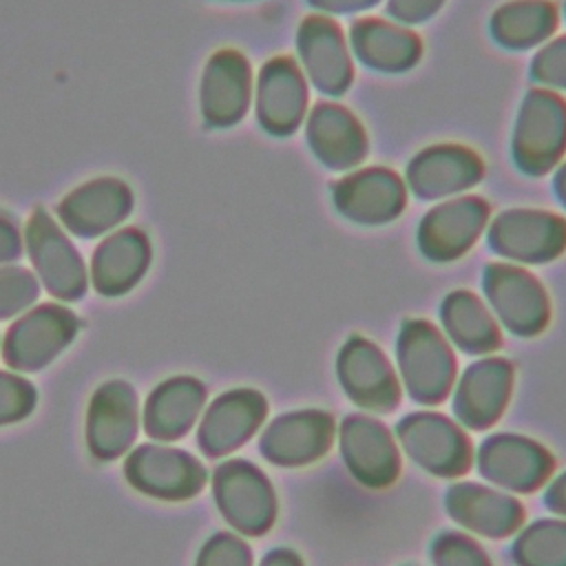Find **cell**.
Returning <instances> with one entry per match:
<instances>
[{
  "label": "cell",
  "instance_id": "cell-28",
  "mask_svg": "<svg viewBox=\"0 0 566 566\" xmlns=\"http://www.w3.org/2000/svg\"><path fill=\"white\" fill-rule=\"evenodd\" d=\"M447 336L469 354H489L500 347V327L489 307L471 292H451L440 310Z\"/></svg>",
  "mask_w": 566,
  "mask_h": 566
},
{
  "label": "cell",
  "instance_id": "cell-4",
  "mask_svg": "<svg viewBox=\"0 0 566 566\" xmlns=\"http://www.w3.org/2000/svg\"><path fill=\"white\" fill-rule=\"evenodd\" d=\"M212 493L221 515L239 533L261 535L276 517L274 489L248 460L221 462L212 473Z\"/></svg>",
  "mask_w": 566,
  "mask_h": 566
},
{
  "label": "cell",
  "instance_id": "cell-23",
  "mask_svg": "<svg viewBox=\"0 0 566 566\" xmlns=\"http://www.w3.org/2000/svg\"><path fill=\"white\" fill-rule=\"evenodd\" d=\"M336 208L358 223H382L405 206L402 181L385 170L369 168L340 179L334 188Z\"/></svg>",
  "mask_w": 566,
  "mask_h": 566
},
{
  "label": "cell",
  "instance_id": "cell-30",
  "mask_svg": "<svg viewBox=\"0 0 566 566\" xmlns=\"http://www.w3.org/2000/svg\"><path fill=\"white\" fill-rule=\"evenodd\" d=\"M557 24V11L546 0H515L493 15V33L509 46H531Z\"/></svg>",
  "mask_w": 566,
  "mask_h": 566
},
{
  "label": "cell",
  "instance_id": "cell-13",
  "mask_svg": "<svg viewBox=\"0 0 566 566\" xmlns=\"http://www.w3.org/2000/svg\"><path fill=\"white\" fill-rule=\"evenodd\" d=\"M334 418L321 409H301L274 418L259 438V451L272 464L301 467L323 458L334 440Z\"/></svg>",
  "mask_w": 566,
  "mask_h": 566
},
{
  "label": "cell",
  "instance_id": "cell-32",
  "mask_svg": "<svg viewBox=\"0 0 566 566\" xmlns=\"http://www.w3.org/2000/svg\"><path fill=\"white\" fill-rule=\"evenodd\" d=\"M40 296L38 276L22 265H0V321L31 310Z\"/></svg>",
  "mask_w": 566,
  "mask_h": 566
},
{
  "label": "cell",
  "instance_id": "cell-25",
  "mask_svg": "<svg viewBox=\"0 0 566 566\" xmlns=\"http://www.w3.org/2000/svg\"><path fill=\"white\" fill-rule=\"evenodd\" d=\"M298 53L310 80L325 93H340L352 77V64L340 29L323 18L312 15L301 24Z\"/></svg>",
  "mask_w": 566,
  "mask_h": 566
},
{
  "label": "cell",
  "instance_id": "cell-38",
  "mask_svg": "<svg viewBox=\"0 0 566 566\" xmlns=\"http://www.w3.org/2000/svg\"><path fill=\"white\" fill-rule=\"evenodd\" d=\"M442 0H389V13L402 22H422L436 13Z\"/></svg>",
  "mask_w": 566,
  "mask_h": 566
},
{
  "label": "cell",
  "instance_id": "cell-41",
  "mask_svg": "<svg viewBox=\"0 0 566 566\" xmlns=\"http://www.w3.org/2000/svg\"><path fill=\"white\" fill-rule=\"evenodd\" d=\"M310 2L325 9V11L343 13V11H356V9L371 7L376 0H310Z\"/></svg>",
  "mask_w": 566,
  "mask_h": 566
},
{
  "label": "cell",
  "instance_id": "cell-1",
  "mask_svg": "<svg viewBox=\"0 0 566 566\" xmlns=\"http://www.w3.org/2000/svg\"><path fill=\"white\" fill-rule=\"evenodd\" d=\"M398 369L409 396L422 405L444 400L455 380V358L447 338L427 321H407L400 329Z\"/></svg>",
  "mask_w": 566,
  "mask_h": 566
},
{
  "label": "cell",
  "instance_id": "cell-5",
  "mask_svg": "<svg viewBox=\"0 0 566 566\" xmlns=\"http://www.w3.org/2000/svg\"><path fill=\"white\" fill-rule=\"evenodd\" d=\"M126 480L144 495L159 500H188L206 484V467L188 451L148 442L130 451L124 462Z\"/></svg>",
  "mask_w": 566,
  "mask_h": 566
},
{
  "label": "cell",
  "instance_id": "cell-40",
  "mask_svg": "<svg viewBox=\"0 0 566 566\" xmlns=\"http://www.w3.org/2000/svg\"><path fill=\"white\" fill-rule=\"evenodd\" d=\"M259 566H303V562L292 548H274L263 555Z\"/></svg>",
  "mask_w": 566,
  "mask_h": 566
},
{
  "label": "cell",
  "instance_id": "cell-22",
  "mask_svg": "<svg viewBox=\"0 0 566 566\" xmlns=\"http://www.w3.org/2000/svg\"><path fill=\"white\" fill-rule=\"evenodd\" d=\"M250 102V66L237 51L214 53L201 77V113L212 126L234 124Z\"/></svg>",
  "mask_w": 566,
  "mask_h": 566
},
{
  "label": "cell",
  "instance_id": "cell-3",
  "mask_svg": "<svg viewBox=\"0 0 566 566\" xmlns=\"http://www.w3.org/2000/svg\"><path fill=\"white\" fill-rule=\"evenodd\" d=\"M24 248L38 281L53 298L77 301L84 296L88 285L84 259L71 243L66 230L46 210H33L24 230Z\"/></svg>",
  "mask_w": 566,
  "mask_h": 566
},
{
  "label": "cell",
  "instance_id": "cell-42",
  "mask_svg": "<svg viewBox=\"0 0 566 566\" xmlns=\"http://www.w3.org/2000/svg\"><path fill=\"white\" fill-rule=\"evenodd\" d=\"M555 188H557V192H559V197H562V201L566 203V164L559 168V172H557V179H555Z\"/></svg>",
  "mask_w": 566,
  "mask_h": 566
},
{
  "label": "cell",
  "instance_id": "cell-34",
  "mask_svg": "<svg viewBox=\"0 0 566 566\" xmlns=\"http://www.w3.org/2000/svg\"><path fill=\"white\" fill-rule=\"evenodd\" d=\"M35 402L38 391L27 378L0 369V427L24 420L35 409Z\"/></svg>",
  "mask_w": 566,
  "mask_h": 566
},
{
  "label": "cell",
  "instance_id": "cell-37",
  "mask_svg": "<svg viewBox=\"0 0 566 566\" xmlns=\"http://www.w3.org/2000/svg\"><path fill=\"white\" fill-rule=\"evenodd\" d=\"M24 239L13 217L0 210V265H11L22 254Z\"/></svg>",
  "mask_w": 566,
  "mask_h": 566
},
{
  "label": "cell",
  "instance_id": "cell-26",
  "mask_svg": "<svg viewBox=\"0 0 566 566\" xmlns=\"http://www.w3.org/2000/svg\"><path fill=\"white\" fill-rule=\"evenodd\" d=\"M482 175L480 159L462 146H433L409 166L411 188L427 199L469 188Z\"/></svg>",
  "mask_w": 566,
  "mask_h": 566
},
{
  "label": "cell",
  "instance_id": "cell-8",
  "mask_svg": "<svg viewBox=\"0 0 566 566\" xmlns=\"http://www.w3.org/2000/svg\"><path fill=\"white\" fill-rule=\"evenodd\" d=\"M336 374L343 391L363 409L387 413L400 400V382L391 363L363 336H352L340 347Z\"/></svg>",
  "mask_w": 566,
  "mask_h": 566
},
{
  "label": "cell",
  "instance_id": "cell-12",
  "mask_svg": "<svg viewBox=\"0 0 566 566\" xmlns=\"http://www.w3.org/2000/svg\"><path fill=\"white\" fill-rule=\"evenodd\" d=\"M340 453L352 475L365 486L391 484L400 471V453L391 431L376 418L354 413L338 429Z\"/></svg>",
  "mask_w": 566,
  "mask_h": 566
},
{
  "label": "cell",
  "instance_id": "cell-11",
  "mask_svg": "<svg viewBox=\"0 0 566 566\" xmlns=\"http://www.w3.org/2000/svg\"><path fill=\"white\" fill-rule=\"evenodd\" d=\"M486 298L504 323L517 336H533L548 321V298L537 279L509 263H493L484 272Z\"/></svg>",
  "mask_w": 566,
  "mask_h": 566
},
{
  "label": "cell",
  "instance_id": "cell-10",
  "mask_svg": "<svg viewBox=\"0 0 566 566\" xmlns=\"http://www.w3.org/2000/svg\"><path fill=\"white\" fill-rule=\"evenodd\" d=\"M566 146V104L551 91H531L515 128V157L528 172H546Z\"/></svg>",
  "mask_w": 566,
  "mask_h": 566
},
{
  "label": "cell",
  "instance_id": "cell-6",
  "mask_svg": "<svg viewBox=\"0 0 566 566\" xmlns=\"http://www.w3.org/2000/svg\"><path fill=\"white\" fill-rule=\"evenodd\" d=\"M396 433L405 453L433 475L455 478L471 467L469 438L442 413H409L398 422Z\"/></svg>",
  "mask_w": 566,
  "mask_h": 566
},
{
  "label": "cell",
  "instance_id": "cell-20",
  "mask_svg": "<svg viewBox=\"0 0 566 566\" xmlns=\"http://www.w3.org/2000/svg\"><path fill=\"white\" fill-rule=\"evenodd\" d=\"M150 265L148 237L137 228L113 230L93 252L91 283L102 296H119L133 290Z\"/></svg>",
  "mask_w": 566,
  "mask_h": 566
},
{
  "label": "cell",
  "instance_id": "cell-29",
  "mask_svg": "<svg viewBox=\"0 0 566 566\" xmlns=\"http://www.w3.org/2000/svg\"><path fill=\"white\" fill-rule=\"evenodd\" d=\"M352 42L360 60L382 71L407 69L420 55V42L411 31L376 18L356 22Z\"/></svg>",
  "mask_w": 566,
  "mask_h": 566
},
{
  "label": "cell",
  "instance_id": "cell-36",
  "mask_svg": "<svg viewBox=\"0 0 566 566\" xmlns=\"http://www.w3.org/2000/svg\"><path fill=\"white\" fill-rule=\"evenodd\" d=\"M533 75L548 86L566 88V38L551 42L533 62Z\"/></svg>",
  "mask_w": 566,
  "mask_h": 566
},
{
  "label": "cell",
  "instance_id": "cell-16",
  "mask_svg": "<svg viewBox=\"0 0 566 566\" xmlns=\"http://www.w3.org/2000/svg\"><path fill=\"white\" fill-rule=\"evenodd\" d=\"M489 241L509 259L544 263L564 252L566 221L544 210H509L493 221Z\"/></svg>",
  "mask_w": 566,
  "mask_h": 566
},
{
  "label": "cell",
  "instance_id": "cell-17",
  "mask_svg": "<svg viewBox=\"0 0 566 566\" xmlns=\"http://www.w3.org/2000/svg\"><path fill=\"white\" fill-rule=\"evenodd\" d=\"M513 387V367L500 356L469 365L453 394L455 418L471 429L491 427L504 411Z\"/></svg>",
  "mask_w": 566,
  "mask_h": 566
},
{
  "label": "cell",
  "instance_id": "cell-2",
  "mask_svg": "<svg viewBox=\"0 0 566 566\" xmlns=\"http://www.w3.org/2000/svg\"><path fill=\"white\" fill-rule=\"evenodd\" d=\"M77 316L60 303H42L9 327L2 338V360L13 371H40L77 336Z\"/></svg>",
  "mask_w": 566,
  "mask_h": 566
},
{
  "label": "cell",
  "instance_id": "cell-14",
  "mask_svg": "<svg viewBox=\"0 0 566 566\" xmlns=\"http://www.w3.org/2000/svg\"><path fill=\"white\" fill-rule=\"evenodd\" d=\"M268 402L256 389H230L212 400L197 429V444L208 458H221L239 449L261 427Z\"/></svg>",
  "mask_w": 566,
  "mask_h": 566
},
{
  "label": "cell",
  "instance_id": "cell-31",
  "mask_svg": "<svg viewBox=\"0 0 566 566\" xmlns=\"http://www.w3.org/2000/svg\"><path fill=\"white\" fill-rule=\"evenodd\" d=\"M520 566H566V520H539L526 526L515 544Z\"/></svg>",
  "mask_w": 566,
  "mask_h": 566
},
{
  "label": "cell",
  "instance_id": "cell-39",
  "mask_svg": "<svg viewBox=\"0 0 566 566\" xmlns=\"http://www.w3.org/2000/svg\"><path fill=\"white\" fill-rule=\"evenodd\" d=\"M544 502L551 511L559 513V515H566V471L562 475H557L548 489H546V495H544Z\"/></svg>",
  "mask_w": 566,
  "mask_h": 566
},
{
  "label": "cell",
  "instance_id": "cell-15",
  "mask_svg": "<svg viewBox=\"0 0 566 566\" xmlns=\"http://www.w3.org/2000/svg\"><path fill=\"white\" fill-rule=\"evenodd\" d=\"M130 210V188L117 177H97L69 192L57 206V217L71 234L93 239L113 232Z\"/></svg>",
  "mask_w": 566,
  "mask_h": 566
},
{
  "label": "cell",
  "instance_id": "cell-24",
  "mask_svg": "<svg viewBox=\"0 0 566 566\" xmlns=\"http://www.w3.org/2000/svg\"><path fill=\"white\" fill-rule=\"evenodd\" d=\"M305 82L290 57L270 60L256 80V115L272 133H290L305 113Z\"/></svg>",
  "mask_w": 566,
  "mask_h": 566
},
{
  "label": "cell",
  "instance_id": "cell-7",
  "mask_svg": "<svg viewBox=\"0 0 566 566\" xmlns=\"http://www.w3.org/2000/svg\"><path fill=\"white\" fill-rule=\"evenodd\" d=\"M139 433L137 391L126 380L102 382L86 411V447L97 460L124 455Z\"/></svg>",
  "mask_w": 566,
  "mask_h": 566
},
{
  "label": "cell",
  "instance_id": "cell-19",
  "mask_svg": "<svg viewBox=\"0 0 566 566\" xmlns=\"http://www.w3.org/2000/svg\"><path fill=\"white\" fill-rule=\"evenodd\" d=\"M444 504L460 526L486 537H506L524 522V506L513 495L478 482L451 484Z\"/></svg>",
  "mask_w": 566,
  "mask_h": 566
},
{
  "label": "cell",
  "instance_id": "cell-9",
  "mask_svg": "<svg viewBox=\"0 0 566 566\" xmlns=\"http://www.w3.org/2000/svg\"><path fill=\"white\" fill-rule=\"evenodd\" d=\"M553 455L539 442L515 433H495L478 449L480 475L515 493L542 486L553 473Z\"/></svg>",
  "mask_w": 566,
  "mask_h": 566
},
{
  "label": "cell",
  "instance_id": "cell-35",
  "mask_svg": "<svg viewBox=\"0 0 566 566\" xmlns=\"http://www.w3.org/2000/svg\"><path fill=\"white\" fill-rule=\"evenodd\" d=\"M195 566H252V553L239 535L221 531L206 539Z\"/></svg>",
  "mask_w": 566,
  "mask_h": 566
},
{
  "label": "cell",
  "instance_id": "cell-18",
  "mask_svg": "<svg viewBox=\"0 0 566 566\" xmlns=\"http://www.w3.org/2000/svg\"><path fill=\"white\" fill-rule=\"evenodd\" d=\"M489 208L478 197H460L433 208L420 223V250L433 261L464 254L484 228Z\"/></svg>",
  "mask_w": 566,
  "mask_h": 566
},
{
  "label": "cell",
  "instance_id": "cell-33",
  "mask_svg": "<svg viewBox=\"0 0 566 566\" xmlns=\"http://www.w3.org/2000/svg\"><path fill=\"white\" fill-rule=\"evenodd\" d=\"M433 566H491L478 542L458 531L440 533L431 544Z\"/></svg>",
  "mask_w": 566,
  "mask_h": 566
},
{
  "label": "cell",
  "instance_id": "cell-27",
  "mask_svg": "<svg viewBox=\"0 0 566 566\" xmlns=\"http://www.w3.org/2000/svg\"><path fill=\"white\" fill-rule=\"evenodd\" d=\"M307 139L314 153L332 168H349L365 153L360 124L338 104H318L310 113Z\"/></svg>",
  "mask_w": 566,
  "mask_h": 566
},
{
  "label": "cell",
  "instance_id": "cell-21",
  "mask_svg": "<svg viewBox=\"0 0 566 566\" xmlns=\"http://www.w3.org/2000/svg\"><path fill=\"white\" fill-rule=\"evenodd\" d=\"M206 405V387L192 376H175L159 382L146 398L142 424L159 442L186 436Z\"/></svg>",
  "mask_w": 566,
  "mask_h": 566
}]
</instances>
